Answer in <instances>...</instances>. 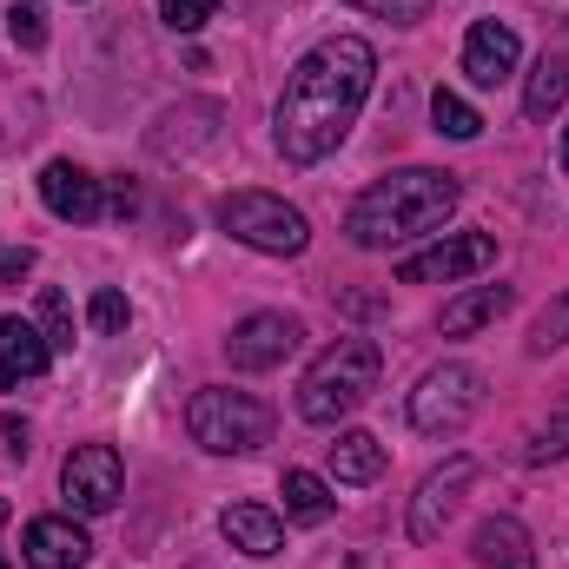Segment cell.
Listing matches in <instances>:
<instances>
[{
    "mask_svg": "<svg viewBox=\"0 0 569 569\" xmlns=\"http://www.w3.org/2000/svg\"><path fill=\"white\" fill-rule=\"evenodd\" d=\"M385 443L371 437V430H338V443H331V477L338 483H378L385 477Z\"/></svg>",
    "mask_w": 569,
    "mask_h": 569,
    "instance_id": "ac0fdd59",
    "label": "cell"
},
{
    "mask_svg": "<svg viewBox=\"0 0 569 569\" xmlns=\"http://www.w3.org/2000/svg\"><path fill=\"white\" fill-rule=\"evenodd\" d=\"M563 100H569V60L563 53H543L537 73H530V87H523V113L530 120H550Z\"/></svg>",
    "mask_w": 569,
    "mask_h": 569,
    "instance_id": "ffe728a7",
    "label": "cell"
},
{
    "mask_svg": "<svg viewBox=\"0 0 569 569\" xmlns=\"http://www.w3.org/2000/svg\"><path fill=\"white\" fill-rule=\"evenodd\" d=\"M430 133H443V140H477L483 120H477V107H470L463 93L437 87V93H430Z\"/></svg>",
    "mask_w": 569,
    "mask_h": 569,
    "instance_id": "7402d4cb",
    "label": "cell"
},
{
    "mask_svg": "<svg viewBox=\"0 0 569 569\" xmlns=\"http://www.w3.org/2000/svg\"><path fill=\"white\" fill-rule=\"evenodd\" d=\"M463 186L457 172H437V166H405V172H385L371 179L351 212H345V239L358 252H391V246H411V239H430L450 212H457Z\"/></svg>",
    "mask_w": 569,
    "mask_h": 569,
    "instance_id": "7a4b0ae2",
    "label": "cell"
},
{
    "mask_svg": "<svg viewBox=\"0 0 569 569\" xmlns=\"http://www.w3.org/2000/svg\"><path fill=\"white\" fill-rule=\"evenodd\" d=\"M477 483V463L470 457H443L437 470H430L425 483H418V497H411V543H437L443 537V523L457 517V503H463V490Z\"/></svg>",
    "mask_w": 569,
    "mask_h": 569,
    "instance_id": "30bf717a",
    "label": "cell"
},
{
    "mask_svg": "<svg viewBox=\"0 0 569 569\" xmlns=\"http://www.w3.org/2000/svg\"><path fill=\"white\" fill-rule=\"evenodd\" d=\"M186 430H192V443L212 450V457H252V450L272 443L279 418H272V405L252 398V391L199 385V391L186 398Z\"/></svg>",
    "mask_w": 569,
    "mask_h": 569,
    "instance_id": "277c9868",
    "label": "cell"
},
{
    "mask_svg": "<svg viewBox=\"0 0 569 569\" xmlns=\"http://www.w3.org/2000/svg\"><path fill=\"white\" fill-rule=\"evenodd\" d=\"M127 318H133V305H127V291H113V284H100V291H93V305H87V325H93V331H127Z\"/></svg>",
    "mask_w": 569,
    "mask_h": 569,
    "instance_id": "484cf974",
    "label": "cell"
},
{
    "mask_svg": "<svg viewBox=\"0 0 569 569\" xmlns=\"http://www.w3.org/2000/svg\"><path fill=\"white\" fill-rule=\"evenodd\" d=\"M345 7L378 13V20H391V27H418V20L430 13V0H345Z\"/></svg>",
    "mask_w": 569,
    "mask_h": 569,
    "instance_id": "83f0119b",
    "label": "cell"
},
{
    "mask_svg": "<svg viewBox=\"0 0 569 569\" xmlns=\"http://www.w3.org/2000/svg\"><path fill=\"white\" fill-rule=\"evenodd\" d=\"M40 199H47V212L67 219V226H93V219L107 212V186H100L87 166H73V159H53V166L40 172Z\"/></svg>",
    "mask_w": 569,
    "mask_h": 569,
    "instance_id": "8fae6325",
    "label": "cell"
},
{
    "mask_svg": "<svg viewBox=\"0 0 569 569\" xmlns=\"http://www.w3.org/2000/svg\"><path fill=\"white\" fill-rule=\"evenodd\" d=\"M47 365H53V345L40 338L33 318H0V391L33 385Z\"/></svg>",
    "mask_w": 569,
    "mask_h": 569,
    "instance_id": "5bb4252c",
    "label": "cell"
},
{
    "mask_svg": "<svg viewBox=\"0 0 569 569\" xmlns=\"http://www.w3.org/2000/svg\"><path fill=\"white\" fill-rule=\"evenodd\" d=\"M557 159H563V172H569V127H563V146H557Z\"/></svg>",
    "mask_w": 569,
    "mask_h": 569,
    "instance_id": "4dcf8cb0",
    "label": "cell"
},
{
    "mask_svg": "<svg viewBox=\"0 0 569 569\" xmlns=\"http://www.w3.org/2000/svg\"><path fill=\"white\" fill-rule=\"evenodd\" d=\"M517 60H523L517 27H503V20H477V27L463 33V73H470V87H503V80L517 73Z\"/></svg>",
    "mask_w": 569,
    "mask_h": 569,
    "instance_id": "7c38bea8",
    "label": "cell"
},
{
    "mask_svg": "<svg viewBox=\"0 0 569 569\" xmlns=\"http://www.w3.org/2000/svg\"><path fill=\"white\" fill-rule=\"evenodd\" d=\"M298 338H305V325L291 311H252V318L232 325L226 358H232V371H272V365H284L298 351Z\"/></svg>",
    "mask_w": 569,
    "mask_h": 569,
    "instance_id": "9c48e42d",
    "label": "cell"
},
{
    "mask_svg": "<svg viewBox=\"0 0 569 569\" xmlns=\"http://www.w3.org/2000/svg\"><path fill=\"white\" fill-rule=\"evenodd\" d=\"M33 272V252L27 246H0V279H27Z\"/></svg>",
    "mask_w": 569,
    "mask_h": 569,
    "instance_id": "f1b7e54d",
    "label": "cell"
},
{
    "mask_svg": "<svg viewBox=\"0 0 569 569\" xmlns=\"http://www.w3.org/2000/svg\"><path fill=\"white\" fill-rule=\"evenodd\" d=\"M378 371H385V351L371 338H338L331 351L311 358V371L298 378V418L305 425H338L351 418L371 391H378Z\"/></svg>",
    "mask_w": 569,
    "mask_h": 569,
    "instance_id": "3957f363",
    "label": "cell"
},
{
    "mask_svg": "<svg viewBox=\"0 0 569 569\" xmlns=\"http://www.w3.org/2000/svg\"><path fill=\"white\" fill-rule=\"evenodd\" d=\"M219 530H226L232 550H246V557H259V563L284 550V523L266 510V503H232V510L219 517Z\"/></svg>",
    "mask_w": 569,
    "mask_h": 569,
    "instance_id": "2e32d148",
    "label": "cell"
},
{
    "mask_svg": "<svg viewBox=\"0 0 569 569\" xmlns=\"http://www.w3.org/2000/svg\"><path fill=\"white\" fill-rule=\"evenodd\" d=\"M569 457V391L550 405V418L523 437V463H563Z\"/></svg>",
    "mask_w": 569,
    "mask_h": 569,
    "instance_id": "44dd1931",
    "label": "cell"
},
{
    "mask_svg": "<svg viewBox=\"0 0 569 569\" xmlns=\"http://www.w3.org/2000/svg\"><path fill=\"white\" fill-rule=\"evenodd\" d=\"M20 557H27V569H87L93 537L73 517H33L20 537Z\"/></svg>",
    "mask_w": 569,
    "mask_h": 569,
    "instance_id": "4fadbf2b",
    "label": "cell"
},
{
    "mask_svg": "<svg viewBox=\"0 0 569 569\" xmlns=\"http://www.w3.org/2000/svg\"><path fill=\"white\" fill-rule=\"evenodd\" d=\"M0 523H7V497H0ZM0 569H7V557H0Z\"/></svg>",
    "mask_w": 569,
    "mask_h": 569,
    "instance_id": "1f68e13d",
    "label": "cell"
},
{
    "mask_svg": "<svg viewBox=\"0 0 569 569\" xmlns=\"http://www.w3.org/2000/svg\"><path fill=\"white\" fill-rule=\"evenodd\" d=\"M219 232H232L239 246L266 252V259H298L311 246V226L298 206H284L279 192H226L219 199Z\"/></svg>",
    "mask_w": 569,
    "mask_h": 569,
    "instance_id": "5b68a950",
    "label": "cell"
},
{
    "mask_svg": "<svg viewBox=\"0 0 569 569\" xmlns=\"http://www.w3.org/2000/svg\"><path fill=\"white\" fill-rule=\"evenodd\" d=\"M371 80H378L371 40H358V33L318 40V47L291 67V80H284V93H279V113H272V146H279L284 166H318V159H331V152L345 146V133H351V120L365 113Z\"/></svg>",
    "mask_w": 569,
    "mask_h": 569,
    "instance_id": "6da1fadb",
    "label": "cell"
},
{
    "mask_svg": "<svg viewBox=\"0 0 569 569\" xmlns=\"http://www.w3.org/2000/svg\"><path fill=\"white\" fill-rule=\"evenodd\" d=\"M279 497H284V517H291V523H325V517L338 510V497H331V483H325L318 470H284Z\"/></svg>",
    "mask_w": 569,
    "mask_h": 569,
    "instance_id": "d6986e66",
    "label": "cell"
},
{
    "mask_svg": "<svg viewBox=\"0 0 569 569\" xmlns=\"http://www.w3.org/2000/svg\"><path fill=\"white\" fill-rule=\"evenodd\" d=\"M60 490H67V510L73 517H107L120 497H127V463L113 443H80L67 463H60Z\"/></svg>",
    "mask_w": 569,
    "mask_h": 569,
    "instance_id": "52a82bcc",
    "label": "cell"
},
{
    "mask_svg": "<svg viewBox=\"0 0 569 569\" xmlns=\"http://www.w3.org/2000/svg\"><path fill=\"white\" fill-rule=\"evenodd\" d=\"M7 33H13V47H47V7L40 0H13L7 7Z\"/></svg>",
    "mask_w": 569,
    "mask_h": 569,
    "instance_id": "d4e9b609",
    "label": "cell"
},
{
    "mask_svg": "<svg viewBox=\"0 0 569 569\" xmlns=\"http://www.w3.org/2000/svg\"><path fill=\"white\" fill-rule=\"evenodd\" d=\"M517 305V291L510 284H470V291H457L450 305H443V338H470V331H483V325H497L503 311Z\"/></svg>",
    "mask_w": 569,
    "mask_h": 569,
    "instance_id": "9a60e30c",
    "label": "cell"
},
{
    "mask_svg": "<svg viewBox=\"0 0 569 569\" xmlns=\"http://www.w3.org/2000/svg\"><path fill=\"white\" fill-rule=\"evenodd\" d=\"M490 266H497V239L490 232H443V239H430L425 252H411L398 266V279L405 284H457V279L490 272Z\"/></svg>",
    "mask_w": 569,
    "mask_h": 569,
    "instance_id": "ba28073f",
    "label": "cell"
},
{
    "mask_svg": "<svg viewBox=\"0 0 569 569\" xmlns=\"http://www.w3.org/2000/svg\"><path fill=\"white\" fill-rule=\"evenodd\" d=\"M33 325H40V338L53 345V358L60 351H73V305H67V291H40V305H33Z\"/></svg>",
    "mask_w": 569,
    "mask_h": 569,
    "instance_id": "603a6c76",
    "label": "cell"
},
{
    "mask_svg": "<svg viewBox=\"0 0 569 569\" xmlns=\"http://www.w3.org/2000/svg\"><path fill=\"white\" fill-rule=\"evenodd\" d=\"M569 345V291H557L550 305H543V318L530 325V358H550V351H563Z\"/></svg>",
    "mask_w": 569,
    "mask_h": 569,
    "instance_id": "cb8c5ba5",
    "label": "cell"
},
{
    "mask_svg": "<svg viewBox=\"0 0 569 569\" xmlns=\"http://www.w3.org/2000/svg\"><path fill=\"white\" fill-rule=\"evenodd\" d=\"M477 411H483V371L463 358H443L411 391V430L418 437H457Z\"/></svg>",
    "mask_w": 569,
    "mask_h": 569,
    "instance_id": "8992f818",
    "label": "cell"
},
{
    "mask_svg": "<svg viewBox=\"0 0 569 569\" xmlns=\"http://www.w3.org/2000/svg\"><path fill=\"white\" fill-rule=\"evenodd\" d=\"M470 550H477L483 569H537V557H530V530H523L517 517H483L477 537H470Z\"/></svg>",
    "mask_w": 569,
    "mask_h": 569,
    "instance_id": "e0dca14e",
    "label": "cell"
},
{
    "mask_svg": "<svg viewBox=\"0 0 569 569\" xmlns=\"http://www.w3.org/2000/svg\"><path fill=\"white\" fill-rule=\"evenodd\" d=\"M0 430H7V450H13V457H27V425H20V418H7Z\"/></svg>",
    "mask_w": 569,
    "mask_h": 569,
    "instance_id": "f546056e",
    "label": "cell"
},
{
    "mask_svg": "<svg viewBox=\"0 0 569 569\" xmlns=\"http://www.w3.org/2000/svg\"><path fill=\"white\" fill-rule=\"evenodd\" d=\"M212 13H219V0H159V20H166L172 33H199Z\"/></svg>",
    "mask_w": 569,
    "mask_h": 569,
    "instance_id": "4316f807",
    "label": "cell"
}]
</instances>
